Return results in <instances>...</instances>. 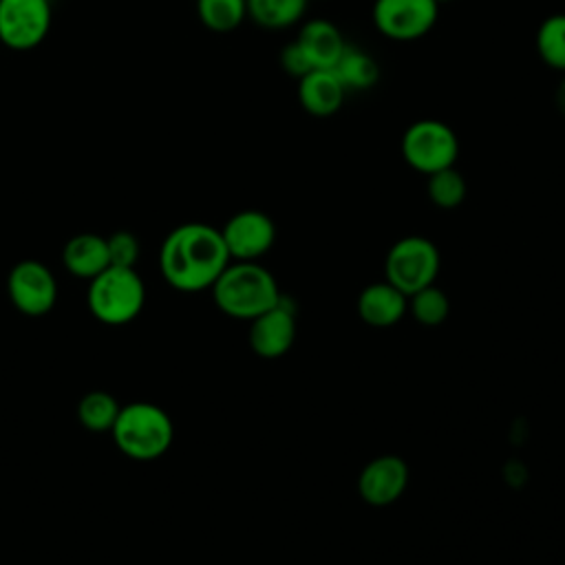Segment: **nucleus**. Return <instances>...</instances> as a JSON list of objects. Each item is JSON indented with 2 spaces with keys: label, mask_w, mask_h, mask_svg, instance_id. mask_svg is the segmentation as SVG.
<instances>
[{
  "label": "nucleus",
  "mask_w": 565,
  "mask_h": 565,
  "mask_svg": "<svg viewBox=\"0 0 565 565\" xmlns=\"http://www.w3.org/2000/svg\"><path fill=\"white\" fill-rule=\"evenodd\" d=\"M230 260L221 230L199 221L177 225L159 247L163 280L183 294L210 289Z\"/></svg>",
  "instance_id": "nucleus-1"
},
{
  "label": "nucleus",
  "mask_w": 565,
  "mask_h": 565,
  "mask_svg": "<svg viewBox=\"0 0 565 565\" xmlns=\"http://www.w3.org/2000/svg\"><path fill=\"white\" fill-rule=\"evenodd\" d=\"M210 291L216 309L236 320H254L282 298L274 274L258 260H230Z\"/></svg>",
  "instance_id": "nucleus-2"
},
{
  "label": "nucleus",
  "mask_w": 565,
  "mask_h": 565,
  "mask_svg": "<svg viewBox=\"0 0 565 565\" xmlns=\"http://www.w3.org/2000/svg\"><path fill=\"white\" fill-rule=\"evenodd\" d=\"M117 450L135 461H154L168 452L174 439L170 415L152 402H128L110 428Z\"/></svg>",
  "instance_id": "nucleus-3"
},
{
  "label": "nucleus",
  "mask_w": 565,
  "mask_h": 565,
  "mask_svg": "<svg viewBox=\"0 0 565 565\" xmlns=\"http://www.w3.org/2000/svg\"><path fill=\"white\" fill-rule=\"evenodd\" d=\"M88 311L108 327L132 322L146 305V285L135 267H106L88 280Z\"/></svg>",
  "instance_id": "nucleus-4"
},
{
  "label": "nucleus",
  "mask_w": 565,
  "mask_h": 565,
  "mask_svg": "<svg viewBox=\"0 0 565 565\" xmlns=\"http://www.w3.org/2000/svg\"><path fill=\"white\" fill-rule=\"evenodd\" d=\"M399 150L413 170L428 177L455 166L459 157V139L441 119H417L404 130Z\"/></svg>",
  "instance_id": "nucleus-5"
},
{
  "label": "nucleus",
  "mask_w": 565,
  "mask_h": 565,
  "mask_svg": "<svg viewBox=\"0 0 565 565\" xmlns=\"http://www.w3.org/2000/svg\"><path fill=\"white\" fill-rule=\"evenodd\" d=\"M439 249L426 236H404L395 241L384 260L386 280L404 296H411L435 282L439 274Z\"/></svg>",
  "instance_id": "nucleus-6"
},
{
  "label": "nucleus",
  "mask_w": 565,
  "mask_h": 565,
  "mask_svg": "<svg viewBox=\"0 0 565 565\" xmlns=\"http://www.w3.org/2000/svg\"><path fill=\"white\" fill-rule=\"evenodd\" d=\"M437 0H373V26L393 42H415L437 24Z\"/></svg>",
  "instance_id": "nucleus-7"
},
{
  "label": "nucleus",
  "mask_w": 565,
  "mask_h": 565,
  "mask_svg": "<svg viewBox=\"0 0 565 565\" xmlns=\"http://www.w3.org/2000/svg\"><path fill=\"white\" fill-rule=\"evenodd\" d=\"M7 294L22 316L40 318L51 313L57 302V280L44 263L24 258L9 271Z\"/></svg>",
  "instance_id": "nucleus-8"
},
{
  "label": "nucleus",
  "mask_w": 565,
  "mask_h": 565,
  "mask_svg": "<svg viewBox=\"0 0 565 565\" xmlns=\"http://www.w3.org/2000/svg\"><path fill=\"white\" fill-rule=\"evenodd\" d=\"M51 0H0V42L13 51H31L51 31Z\"/></svg>",
  "instance_id": "nucleus-9"
},
{
  "label": "nucleus",
  "mask_w": 565,
  "mask_h": 565,
  "mask_svg": "<svg viewBox=\"0 0 565 565\" xmlns=\"http://www.w3.org/2000/svg\"><path fill=\"white\" fill-rule=\"evenodd\" d=\"M223 243L232 260H258L276 243V225L260 210H241L221 227Z\"/></svg>",
  "instance_id": "nucleus-10"
},
{
  "label": "nucleus",
  "mask_w": 565,
  "mask_h": 565,
  "mask_svg": "<svg viewBox=\"0 0 565 565\" xmlns=\"http://www.w3.org/2000/svg\"><path fill=\"white\" fill-rule=\"evenodd\" d=\"M296 340V311L280 298L271 309L249 320L247 342L260 358L274 360L285 355Z\"/></svg>",
  "instance_id": "nucleus-11"
},
{
  "label": "nucleus",
  "mask_w": 565,
  "mask_h": 565,
  "mask_svg": "<svg viewBox=\"0 0 565 565\" xmlns=\"http://www.w3.org/2000/svg\"><path fill=\"white\" fill-rule=\"evenodd\" d=\"M408 486V466L397 455H380L371 459L358 477L360 497L373 505L384 508L395 503Z\"/></svg>",
  "instance_id": "nucleus-12"
},
{
  "label": "nucleus",
  "mask_w": 565,
  "mask_h": 565,
  "mask_svg": "<svg viewBox=\"0 0 565 565\" xmlns=\"http://www.w3.org/2000/svg\"><path fill=\"white\" fill-rule=\"evenodd\" d=\"M358 316L362 322L375 329H386L397 324L408 311V296H404L388 280L366 285L358 296Z\"/></svg>",
  "instance_id": "nucleus-13"
},
{
  "label": "nucleus",
  "mask_w": 565,
  "mask_h": 565,
  "mask_svg": "<svg viewBox=\"0 0 565 565\" xmlns=\"http://www.w3.org/2000/svg\"><path fill=\"white\" fill-rule=\"evenodd\" d=\"M347 88L331 68H311L298 79V104L313 117H331L344 104Z\"/></svg>",
  "instance_id": "nucleus-14"
},
{
  "label": "nucleus",
  "mask_w": 565,
  "mask_h": 565,
  "mask_svg": "<svg viewBox=\"0 0 565 565\" xmlns=\"http://www.w3.org/2000/svg\"><path fill=\"white\" fill-rule=\"evenodd\" d=\"M296 42L307 55L311 68H333L347 46L342 31L327 18L305 20Z\"/></svg>",
  "instance_id": "nucleus-15"
},
{
  "label": "nucleus",
  "mask_w": 565,
  "mask_h": 565,
  "mask_svg": "<svg viewBox=\"0 0 565 565\" xmlns=\"http://www.w3.org/2000/svg\"><path fill=\"white\" fill-rule=\"evenodd\" d=\"M62 265L71 276L79 280H93L97 274L110 267L106 238L93 232L71 236L62 247Z\"/></svg>",
  "instance_id": "nucleus-16"
},
{
  "label": "nucleus",
  "mask_w": 565,
  "mask_h": 565,
  "mask_svg": "<svg viewBox=\"0 0 565 565\" xmlns=\"http://www.w3.org/2000/svg\"><path fill=\"white\" fill-rule=\"evenodd\" d=\"M338 79L342 82V86L349 90H369L377 84L380 79V64L377 60L366 53L360 46H351L347 44L340 60L335 62V66L331 68Z\"/></svg>",
  "instance_id": "nucleus-17"
},
{
  "label": "nucleus",
  "mask_w": 565,
  "mask_h": 565,
  "mask_svg": "<svg viewBox=\"0 0 565 565\" xmlns=\"http://www.w3.org/2000/svg\"><path fill=\"white\" fill-rule=\"evenodd\" d=\"M309 0H247V18L263 29H289L307 13Z\"/></svg>",
  "instance_id": "nucleus-18"
},
{
  "label": "nucleus",
  "mask_w": 565,
  "mask_h": 565,
  "mask_svg": "<svg viewBox=\"0 0 565 565\" xmlns=\"http://www.w3.org/2000/svg\"><path fill=\"white\" fill-rule=\"evenodd\" d=\"M121 404L106 391H88L77 404V419L90 433H110Z\"/></svg>",
  "instance_id": "nucleus-19"
},
{
  "label": "nucleus",
  "mask_w": 565,
  "mask_h": 565,
  "mask_svg": "<svg viewBox=\"0 0 565 565\" xmlns=\"http://www.w3.org/2000/svg\"><path fill=\"white\" fill-rule=\"evenodd\" d=\"M534 44L545 66L565 73V13L547 15L536 29Z\"/></svg>",
  "instance_id": "nucleus-20"
},
{
  "label": "nucleus",
  "mask_w": 565,
  "mask_h": 565,
  "mask_svg": "<svg viewBox=\"0 0 565 565\" xmlns=\"http://www.w3.org/2000/svg\"><path fill=\"white\" fill-rule=\"evenodd\" d=\"M426 194L433 205H437L441 210H455L463 203V199L468 194V183H466L463 174L455 166H450V168L428 174Z\"/></svg>",
  "instance_id": "nucleus-21"
},
{
  "label": "nucleus",
  "mask_w": 565,
  "mask_h": 565,
  "mask_svg": "<svg viewBox=\"0 0 565 565\" xmlns=\"http://www.w3.org/2000/svg\"><path fill=\"white\" fill-rule=\"evenodd\" d=\"M196 15L210 31L227 33L247 18V0H196Z\"/></svg>",
  "instance_id": "nucleus-22"
},
{
  "label": "nucleus",
  "mask_w": 565,
  "mask_h": 565,
  "mask_svg": "<svg viewBox=\"0 0 565 565\" xmlns=\"http://www.w3.org/2000/svg\"><path fill=\"white\" fill-rule=\"evenodd\" d=\"M408 313L424 327H439L450 313V300L433 282L408 296Z\"/></svg>",
  "instance_id": "nucleus-23"
},
{
  "label": "nucleus",
  "mask_w": 565,
  "mask_h": 565,
  "mask_svg": "<svg viewBox=\"0 0 565 565\" xmlns=\"http://www.w3.org/2000/svg\"><path fill=\"white\" fill-rule=\"evenodd\" d=\"M106 245H108V258H110L113 267H135L137 265L141 247L132 232H128V230L113 232L106 238Z\"/></svg>",
  "instance_id": "nucleus-24"
},
{
  "label": "nucleus",
  "mask_w": 565,
  "mask_h": 565,
  "mask_svg": "<svg viewBox=\"0 0 565 565\" xmlns=\"http://www.w3.org/2000/svg\"><path fill=\"white\" fill-rule=\"evenodd\" d=\"M280 66L289 77H296V79H300L302 75H307L311 71V64H309L307 55L302 53V49L296 40L287 42L280 49Z\"/></svg>",
  "instance_id": "nucleus-25"
},
{
  "label": "nucleus",
  "mask_w": 565,
  "mask_h": 565,
  "mask_svg": "<svg viewBox=\"0 0 565 565\" xmlns=\"http://www.w3.org/2000/svg\"><path fill=\"white\" fill-rule=\"evenodd\" d=\"M554 104H556V110L561 115H565V73H563V77H561V82H558V86L554 90Z\"/></svg>",
  "instance_id": "nucleus-26"
},
{
  "label": "nucleus",
  "mask_w": 565,
  "mask_h": 565,
  "mask_svg": "<svg viewBox=\"0 0 565 565\" xmlns=\"http://www.w3.org/2000/svg\"><path fill=\"white\" fill-rule=\"evenodd\" d=\"M448 2H452V0H437V4L441 7V4H448Z\"/></svg>",
  "instance_id": "nucleus-27"
}]
</instances>
